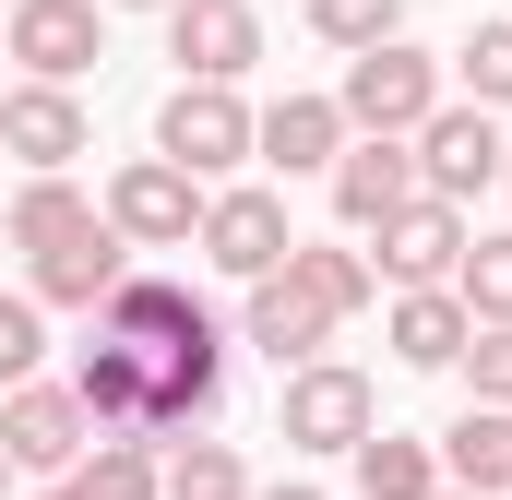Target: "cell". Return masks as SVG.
Instances as JSON below:
<instances>
[{"label": "cell", "mask_w": 512, "mask_h": 500, "mask_svg": "<svg viewBox=\"0 0 512 500\" xmlns=\"http://www.w3.org/2000/svg\"><path fill=\"white\" fill-rule=\"evenodd\" d=\"M370 239H382V274H393V286H453V262H465V203L417 191V203H393Z\"/></svg>", "instance_id": "10"}, {"label": "cell", "mask_w": 512, "mask_h": 500, "mask_svg": "<svg viewBox=\"0 0 512 500\" xmlns=\"http://www.w3.org/2000/svg\"><path fill=\"white\" fill-rule=\"evenodd\" d=\"M453 60H465V96H477V108H512V24H477Z\"/></svg>", "instance_id": "24"}, {"label": "cell", "mask_w": 512, "mask_h": 500, "mask_svg": "<svg viewBox=\"0 0 512 500\" xmlns=\"http://www.w3.org/2000/svg\"><path fill=\"white\" fill-rule=\"evenodd\" d=\"M48 500H96V489H84V477H60V489H48Z\"/></svg>", "instance_id": "28"}, {"label": "cell", "mask_w": 512, "mask_h": 500, "mask_svg": "<svg viewBox=\"0 0 512 500\" xmlns=\"http://www.w3.org/2000/svg\"><path fill=\"white\" fill-rule=\"evenodd\" d=\"M310 36H334V48H370V36H405V0H310Z\"/></svg>", "instance_id": "23"}, {"label": "cell", "mask_w": 512, "mask_h": 500, "mask_svg": "<svg viewBox=\"0 0 512 500\" xmlns=\"http://www.w3.org/2000/svg\"><path fill=\"white\" fill-rule=\"evenodd\" d=\"M441 477H453V489H489V500L512 489V405H489V393H477V405L441 429Z\"/></svg>", "instance_id": "17"}, {"label": "cell", "mask_w": 512, "mask_h": 500, "mask_svg": "<svg viewBox=\"0 0 512 500\" xmlns=\"http://www.w3.org/2000/svg\"><path fill=\"white\" fill-rule=\"evenodd\" d=\"M370 429H382L370 370H346V358H298V370H286V441H298V453H358Z\"/></svg>", "instance_id": "2"}, {"label": "cell", "mask_w": 512, "mask_h": 500, "mask_svg": "<svg viewBox=\"0 0 512 500\" xmlns=\"http://www.w3.org/2000/svg\"><path fill=\"white\" fill-rule=\"evenodd\" d=\"M155 155H179L191 179H227V167L251 155V108H239V84H191V72H179V96L155 108Z\"/></svg>", "instance_id": "4"}, {"label": "cell", "mask_w": 512, "mask_h": 500, "mask_svg": "<svg viewBox=\"0 0 512 500\" xmlns=\"http://www.w3.org/2000/svg\"><path fill=\"white\" fill-rule=\"evenodd\" d=\"M405 143H417V191H441V203H477V191L501 179V155H512L501 120H489L477 96H465V108H429Z\"/></svg>", "instance_id": "5"}, {"label": "cell", "mask_w": 512, "mask_h": 500, "mask_svg": "<svg viewBox=\"0 0 512 500\" xmlns=\"http://www.w3.org/2000/svg\"><path fill=\"white\" fill-rule=\"evenodd\" d=\"M167 60L191 84H239L262 60V12L251 0H167Z\"/></svg>", "instance_id": "8"}, {"label": "cell", "mask_w": 512, "mask_h": 500, "mask_svg": "<svg viewBox=\"0 0 512 500\" xmlns=\"http://www.w3.org/2000/svg\"><path fill=\"white\" fill-rule=\"evenodd\" d=\"M0 489H12V453H0Z\"/></svg>", "instance_id": "31"}, {"label": "cell", "mask_w": 512, "mask_h": 500, "mask_svg": "<svg viewBox=\"0 0 512 500\" xmlns=\"http://www.w3.org/2000/svg\"><path fill=\"white\" fill-rule=\"evenodd\" d=\"M393 203H417V143H405V131H358V143L334 155V215L370 239Z\"/></svg>", "instance_id": "12"}, {"label": "cell", "mask_w": 512, "mask_h": 500, "mask_svg": "<svg viewBox=\"0 0 512 500\" xmlns=\"http://www.w3.org/2000/svg\"><path fill=\"white\" fill-rule=\"evenodd\" d=\"M108 227H120L131 250H179L203 227V179H191L179 155H131L120 179H108Z\"/></svg>", "instance_id": "6"}, {"label": "cell", "mask_w": 512, "mask_h": 500, "mask_svg": "<svg viewBox=\"0 0 512 500\" xmlns=\"http://www.w3.org/2000/svg\"><path fill=\"white\" fill-rule=\"evenodd\" d=\"M286 239H298V227H286V203H274V191H215V203H203V227H191V250H203L215 274H239V286L274 274Z\"/></svg>", "instance_id": "9"}, {"label": "cell", "mask_w": 512, "mask_h": 500, "mask_svg": "<svg viewBox=\"0 0 512 500\" xmlns=\"http://www.w3.org/2000/svg\"><path fill=\"white\" fill-rule=\"evenodd\" d=\"M441 489V453L429 441H405V429H370L358 441V500H429Z\"/></svg>", "instance_id": "20"}, {"label": "cell", "mask_w": 512, "mask_h": 500, "mask_svg": "<svg viewBox=\"0 0 512 500\" xmlns=\"http://www.w3.org/2000/svg\"><path fill=\"white\" fill-rule=\"evenodd\" d=\"M239 346H262L274 370H298V358H322V346H334V310H322V298H310V286H298V274L274 262V274H251V310H239Z\"/></svg>", "instance_id": "11"}, {"label": "cell", "mask_w": 512, "mask_h": 500, "mask_svg": "<svg viewBox=\"0 0 512 500\" xmlns=\"http://www.w3.org/2000/svg\"><path fill=\"white\" fill-rule=\"evenodd\" d=\"M251 500H322V489H310V477H286V489H251Z\"/></svg>", "instance_id": "27"}, {"label": "cell", "mask_w": 512, "mask_h": 500, "mask_svg": "<svg viewBox=\"0 0 512 500\" xmlns=\"http://www.w3.org/2000/svg\"><path fill=\"white\" fill-rule=\"evenodd\" d=\"M84 441H96L84 393H60V381H0V453H12V477H72Z\"/></svg>", "instance_id": "3"}, {"label": "cell", "mask_w": 512, "mask_h": 500, "mask_svg": "<svg viewBox=\"0 0 512 500\" xmlns=\"http://www.w3.org/2000/svg\"><path fill=\"white\" fill-rule=\"evenodd\" d=\"M453 370L477 381V393H489V405H512V322H477V334H465V358H453Z\"/></svg>", "instance_id": "26"}, {"label": "cell", "mask_w": 512, "mask_h": 500, "mask_svg": "<svg viewBox=\"0 0 512 500\" xmlns=\"http://www.w3.org/2000/svg\"><path fill=\"white\" fill-rule=\"evenodd\" d=\"M167 500H251V465H239L227 441H179V465H167Z\"/></svg>", "instance_id": "22"}, {"label": "cell", "mask_w": 512, "mask_h": 500, "mask_svg": "<svg viewBox=\"0 0 512 500\" xmlns=\"http://www.w3.org/2000/svg\"><path fill=\"white\" fill-rule=\"evenodd\" d=\"M120 12H167V0H120Z\"/></svg>", "instance_id": "30"}, {"label": "cell", "mask_w": 512, "mask_h": 500, "mask_svg": "<svg viewBox=\"0 0 512 500\" xmlns=\"http://www.w3.org/2000/svg\"><path fill=\"white\" fill-rule=\"evenodd\" d=\"M251 155L286 167V179H310V167L346 155V108L334 96H274V108H251Z\"/></svg>", "instance_id": "14"}, {"label": "cell", "mask_w": 512, "mask_h": 500, "mask_svg": "<svg viewBox=\"0 0 512 500\" xmlns=\"http://www.w3.org/2000/svg\"><path fill=\"white\" fill-rule=\"evenodd\" d=\"M465 334H477V310H465L453 286H405V298H393V358H405V370H453Z\"/></svg>", "instance_id": "16"}, {"label": "cell", "mask_w": 512, "mask_h": 500, "mask_svg": "<svg viewBox=\"0 0 512 500\" xmlns=\"http://www.w3.org/2000/svg\"><path fill=\"white\" fill-rule=\"evenodd\" d=\"M429 500H489V489H453V477H441V489H429Z\"/></svg>", "instance_id": "29"}, {"label": "cell", "mask_w": 512, "mask_h": 500, "mask_svg": "<svg viewBox=\"0 0 512 500\" xmlns=\"http://www.w3.org/2000/svg\"><path fill=\"white\" fill-rule=\"evenodd\" d=\"M0 48H12L36 84H72V72L108 60V0H24V12L0 24Z\"/></svg>", "instance_id": "7"}, {"label": "cell", "mask_w": 512, "mask_h": 500, "mask_svg": "<svg viewBox=\"0 0 512 500\" xmlns=\"http://www.w3.org/2000/svg\"><path fill=\"white\" fill-rule=\"evenodd\" d=\"M120 274H131V239L108 227V215H96L84 239L36 250V298H48V310H108V286H120Z\"/></svg>", "instance_id": "15"}, {"label": "cell", "mask_w": 512, "mask_h": 500, "mask_svg": "<svg viewBox=\"0 0 512 500\" xmlns=\"http://www.w3.org/2000/svg\"><path fill=\"white\" fill-rule=\"evenodd\" d=\"M84 143H96V131H84V96H72V84H36V72H24V84L0 96V155H12V167H72Z\"/></svg>", "instance_id": "13"}, {"label": "cell", "mask_w": 512, "mask_h": 500, "mask_svg": "<svg viewBox=\"0 0 512 500\" xmlns=\"http://www.w3.org/2000/svg\"><path fill=\"white\" fill-rule=\"evenodd\" d=\"M501 179H512V155H501Z\"/></svg>", "instance_id": "32"}, {"label": "cell", "mask_w": 512, "mask_h": 500, "mask_svg": "<svg viewBox=\"0 0 512 500\" xmlns=\"http://www.w3.org/2000/svg\"><path fill=\"white\" fill-rule=\"evenodd\" d=\"M346 131H417L429 108H441V60L429 48H405V36H370L358 60H346Z\"/></svg>", "instance_id": "1"}, {"label": "cell", "mask_w": 512, "mask_h": 500, "mask_svg": "<svg viewBox=\"0 0 512 500\" xmlns=\"http://www.w3.org/2000/svg\"><path fill=\"white\" fill-rule=\"evenodd\" d=\"M286 274H298L334 322H358V310L382 298V262H370V250H334V239H286Z\"/></svg>", "instance_id": "19"}, {"label": "cell", "mask_w": 512, "mask_h": 500, "mask_svg": "<svg viewBox=\"0 0 512 500\" xmlns=\"http://www.w3.org/2000/svg\"><path fill=\"white\" fill-rule=\"evenodd\" d=\"M453 298H465L477 322H512V227H501V239H465V262H453Z\"/></svg>", "instance_id": "21"}, {"label": "cell", "mask_w": 512, "mask_h": 500, "mask_svg": "<svg viewBox=\"0 0 512 500\" xmlns=\"http://www.w3.org/2000/svg\"><path fill=\"white\" fill-rule=\"evenodd\" d=\"M84 227H96V203H84L60 167H36V179L12 191V215H0V239H12V250H60V239H84Z\"/></svg>", "instance_id": "18"}, {"label": "cell", "mask_w": 512, "mask_h": 500, "mask_svg": "<svg viewBox=\"0 0 512 500\" xmlns=\"http://www.w3.org/2000/svg\"><path fill=\"white\" fill-rule=\"evenodd\" d=\"M48 358V298H0V381H36Z\"/></svg>", "instance_id": "25"}]
</instances>
